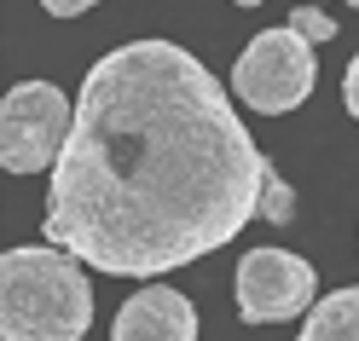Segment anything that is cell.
Here are the masks:
<instances>
[{"instance_id": "obj_1", "label": "cell", "mask_w": 359, "mask_h": 341, "mask_svg": "<svg viewBox=\"0 0 359 341\" xmlns=\"http://www.w3.org/2000/svg\"><path fill=\"white\" fill-rule=\"evenodd\" d=\"M266 174L209 64L145 35L81 76L41 225L104 278H163L261 220Z\"/></svg>"}, {"instance_id": "obj_2", "label": "cell", "mask_w": 359, "mask_h": 341, "mask_svg": "<svg viewBox=\"0 0 359 341\" xmlns=\"http://www.w3.org/2000/svg\"><path fill=\"white\" fill-rule=\"evenodd\" d=\"M93 324V284L58 243L0 255V335L6 341H81Z\"/></svg>"}, {"instance_id": "obj_3", "label": "cell", "mask_w": 359, "mask_h": 341, "mask_svg": "<svg viewBox=\"0 0 359 341\" xmlns=\"http://www.w3.org/2000/svg\"><path fill=\"white\" fill-rule=\"evenodd\" d=\"M313 81H319V64H313V41H302L290 24L261 29L250 47L232 64V93L261 110V116H284V110L307 104Z\"/></svg>"}, {"instance_id": "obj_4", "label": "cell", "mask_w": 359, "mask_h": 341, "mask_svg": "<svg viewBox=\"0 0 359 341\" xmlns=\"http://www.w3.org/2000/svg\"><path fill=\"white\" fill-rule=\"evenodd\" d=\"M76 127V104L53 81H18L0 99V168L41 174L64 156V139Z\"/></svg>"}, {"instance_id": "obj_5", "label": "cell", "mask_w": 359, "mask_h": 341, "mask_svg": "<svg viewBox=\"0 0 359 341\" xmlns=\"http://www.w3.org/2000/svg\"><path fill=\"white\" fill-rule=\"evenodd\" d=\"M319 278L290 249H250L238 260V318L243 324H284L296 312H313Z\"/></svg>"}, {"instance_id": "obj_6", "label": "cell", "mask_w": 359, "mask_h": 341, "mask_svg": "<svg viewBox=\"0 0 359 341\" xmlns=\"http://www.w3.org/2000/svg\"><path fill=\"white\" fill-rule=\"evenodd\" d=\"M110 341H197V307L168 284H151L140 295H128Z\"/></svg>"}, {"instance_id": "obj_7", "label": "cell", "mask_w": 359, "mask_h": 341, "mask_svg": "<svg viewBox=\"0 0 359 341\" xmlns=\"http://www.w3.org/2000/svg\"><path fill=\"white\" fill-rule=\"evenodd\" d=\"M296 341H359V289H336L325 301H313Z\"/></svg>"}, {"instance_id": "obj_8", "label": "cell", "mask_w": 359, "mask_h": 341, "mask_svg": "<svg viewBox=\"0 0 359 341\" xmlns=\"http://www.w3.org/2000/svg\"><path fill=\"white\" fill-rule=\"evenodd\" d=\"M290 214H296V191L278 179V168L266 174V191H261V220L266 225H290Z\"/></svg>"}, {"instance_id": "obj_9", "label": "cell", "mask_w": 359, "mask_h": 341, "mask_svg": "<svg viewBox=\"0 0 359 341\" xmlns=\"http://www.w3.org/2000/svg\"><path fill=\"white\" fill-rule=\"evenodd\" d=\"M290 29H296L302 41H313V47H319V41H336V24L319 6H296V12H290Z\"/></svg>"}, {"instance_id": "obj_10", "label": "cell", "mask_w": 359, "mask_h": 341, "mask_svg": "<svg viewBox=\"0 0 359 341\" xmlns=\"http://www.w3.org/2000/svg\"><path fill=\"white\" fill-rule=\"evenodd\" d=\"M342 104H348V116L359 122V53H353V64H348V76H342Z\"/></svg>"}, {"instance_id": "obj_11", "label": "cell", "mask_w": 359, "mask_h": 341, "mask_svg": "<svg viewBox=\"0 0 359 341\" xmlns=\"http://www.w3.org/2000/svg\"><path fill=\"white\" fill-rule=\"evenodd\" d=\"M47 6V18H81L87 6H99V0H41Z\"/></svg>"}, {"instance_id": "obj_12", "label": "cell", "mask_w": 359, "mask_h": 341, "mask_svg": "<svg viewBox=\"0 0 359 341\" xmlns=\"http://www.w3.org/2000/svg\"><path fill=\"white\" fill-rule=\"evenodd\" d=\"M232 6H261V0H232Z\"/></svg>"}, {"instance_id": "obj_13", "label": "cell", "mask_w": 359, "mask_h": 341, "mask_svg": "<svg viewBox=\"0 0 359 341\" xmlns=\"http://www.w3.org/2000/svg\"><path fill=\"white\" fill-rule=\"evenodd\" d=\"M348 6H359V0H348Z\"/></svg>"}]
</instances>
